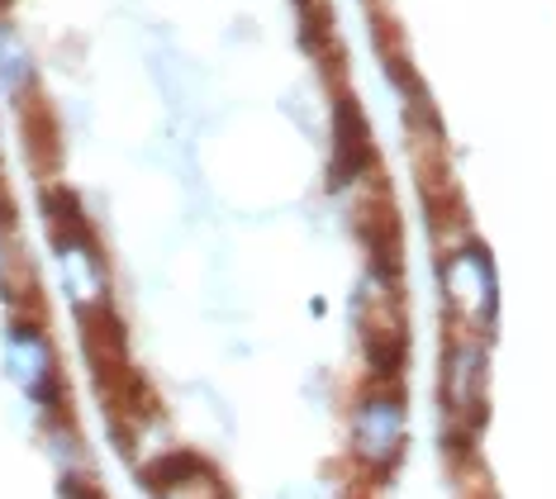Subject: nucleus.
<instances>
[{
  "label": "nucleus",
  "mask_w": 556,
  "mask_h": 499,
  "mask_svg": "<svg viewBox=\"0 0 556 499\" xmlns=\"http://www.w3.org/2000/svg\"><path fill=\"white\" fill-rule=\"evenodd\" d=\"M433 280H438V304L447 324L457 333H476V338H495L500 324V272L490 248L476 234H457L438 242L433 258Z\"/></svg>",
  "instance_id": "obj_1"
},
{
  "label": "nucleus",
  "mask_w": 556,
  "mask_h": 499,
  "mask_svg": "<svg viewBox=\"0 0 556 499\" xmlns=\"http://www.w3.org/2000/svg\"><path fill=\"white\" fill-rule=\"evenodd\" d=\"M348 452L366 481H390L409 457V395L400 386H366L348 414Z\"/></svg>",
  "instance_id": "obj_2"
},
{
  "label": "nucleus",
  "mask_w": 556,
  "mask_h": 499,
  "mask_svg": "<svg viewBox=\"0 0 556 499\" xmlns=\"http://www.w3.org/2000/svg\"><path fill=\"white\" fill-rule=\"evenodd\" d=\"M48 248H53L58 286L67 296L72 314L91 319L115 310V276H110V258L100 248L96 224H72V228H48Z\"/></svg>",
  "instance_id": "obj_3"
},
{
  "label": "nucleus",
  "mask_w": 556,
  "mask_h": 499,
  "mask_svg": "<svg viewBox=\"0 0 556 499\" xmlns=\"http://www.w3.org/2000/svg\"><path fill=\"white\" fill-rule=\"evenodd\" d=\"M0 352H5V376L20 386V395L48 419L67 409V381H62L58 348L48 328L34 314H15L0 333Z\"/></svg>",
  "instance_id": "obj_4"
},
{
  "label": "nucleus",
  "mask_w": 556,
  "mask_h": 499,
  "mask_svg": "<svg viewBox=\"0 0 556 499\" xmlns=\"http://www.w3.org/2000/svg\"><path fill=\"white\" fill-rule=\"evenodd\" d=\"M485 390H490V348L476 333H447L438 352V409L447 424L480 433L485 424Z\"/></svg>",
  "instance_id": "obj_5"
},
{
  "label": "nucleus",
  "mask_w": 556,
  "mask_h": 499,
  "mask_svg": "<svg viewBox=\"0 0 556 499\" xmlns=\"http://www.w3.org/2000/svg\"><path fill=\"white\" fill-rule=\"evenodd\" d=\"M376 172V148H371V120L352 96L338 91L328 105V166H324V190L328 196H348L362 190L366 176Z\"/></svg>",
  "instance_id": "obj_6"
},
{
  "label": "nucleus",
  "mask_w": 556,
  "mask_h": 499,
  "mask_svg": "<svg viewBox=\"0 0 556 499\" xmlns=\"http://www.w3.org/2000/svg\"><path fill=\"white\" fill-rule=\"evenodd\" d=\"M0 91L15 105H39V58H34L29 38L0 15Z\"/></svg>",
  "instance_id": "obj_7"
},
{
  "label": "nucleus",
  "mask_w": 556,
  "mask_h": 499,
  "mask_svg": "<svg viewBox=\"0 0 556 499\" xmlns=\"http://www.w3.org/2000/svg\"><path fill=\"white\" fill-rule=\"evenodd\" d=\"M210 457H200L195 447H162V452L153 457V462H143V485L153 495L162 490H172V485H186V481H200V476H210Z\"/></svg>",
  "instance_id": "obj_8"
},
{
  "label": "nucleus",
  "mask_w": 556,
  "mask_h": 499,
  "mask_svg": "<svg viewBox=\"0 0 556 499\" xmlns=\"http://www.w3.org/2000/svg\"><path fill=\"white\" fill-rule=\"evenodd\" d=\"M43 438H48V457L58 462V471H86V447L77 438V428H72L62 414L48 419Z\"/></svg>",
  "instance_id": "obj_9"
},
{
  "label": "nucleus",
  "mask_w": 556,
  "mask_h": 499,
  "mask_svg": "<svg viewBox=\"0 0 556 499\" xmlns=\"http://www.w3.org/2000/svg\"><path fill=\"white\" fill-rule=\"evenodd\" d=\"M153 499H233V495H229V485L219 481V471H210V476L186 481V485H172V490H162Z\"/></svg>",
  "instance_id": "obj_10"
},
{
  "label": "nucleus",
  "mask_w": 556,
  "mask_h": 499,
  "mask_svg": "<svg viewBox=\"0 0 556 499\" xmlns=\"http://www.w3.org/2000/svg\"><path fill=\"white\" fill-rule=\"evenodd\" d=\"M276 499H328V495L319 490V485H290V490H281Z\"/></svg>",
  "instance_id": "obj_11"
}]
</instances>
